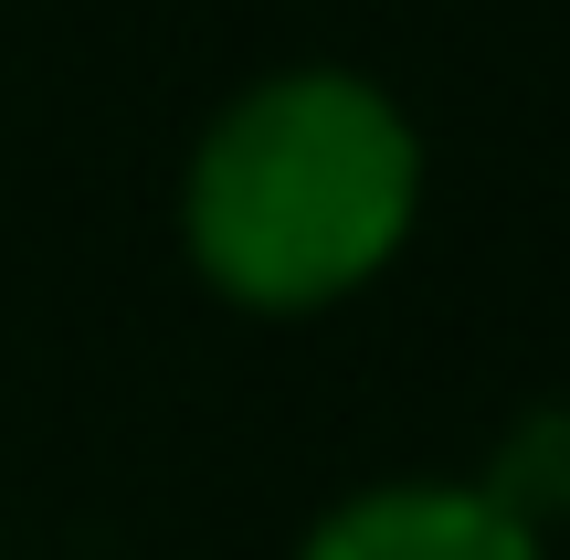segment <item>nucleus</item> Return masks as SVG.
Returning <instances> with one entry per match:
<instances>
[{
    "instance_id": "nucleus-1",
    "label": "nucleus",
    "mask_w": 570,
    "mask_h": 560,
    "mask_svg": "<svg viewBox=\"0 0 570 560\" xmlns=\"http://www.w3.org/2000/svg\"><path fill=\"white\" fill-rule=\"evenodd\" d=\"M423 212V127L402 96L348 63L254 75L190 138L180 169V244L223 307L317 317L391 275Z\"/></svg>"
},
{
    "instance_id": "nucleus-2",
    "label": "nucleus",
    "mask_w": 570,
    "mask_h": 560,
    "mask_svg": "<svg viewBox=\"0 0 570 560\" xmlns=\"http://www.w3.org/2000/svg\"><path fill=\"white\" fill-rule=\"evenodd\" d=\"M296 560H539V529L518 519L497 487L381 477V487L327 508L296 540Z\"/></svg>"
}]
</instances>
